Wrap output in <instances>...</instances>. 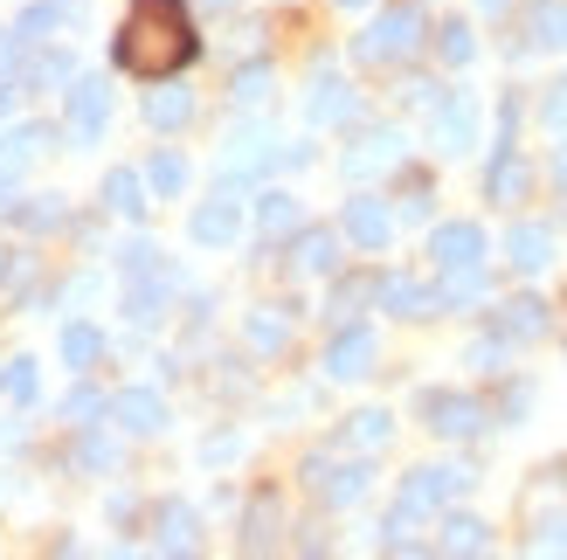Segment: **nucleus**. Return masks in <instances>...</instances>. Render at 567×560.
Listing matches in <instances>:
<instances>
[{
	"mask_svg": "<svg viewBox=\"0 0 567 560\" xmlns=\"http://www.w3.org/2000/svg\"><path fill=\"white\" fill-rule=\"evenodd\" d=\"M111 55H118V70L138 76V83L181 76L194 55H202L194 21H187V0H132V14L118 28V42H111Z\"/></svg>",
	"mask_w": 567,
	"mask_h": 560,
	"instance_id": "f257e3e1",
	"label": "nucleus"
},
{
	"mask_svg": "<svg viewBox=\"0 0 567 560\" xmlns=\"http://www.w3.org/2000/svg\"><path fill=\"white\" fill-rule=\"evenodd\" d=\"M415 49H422V8H388V14H374V28L353 42L360 63H409Z\"/></svg>",
	"mask_w": 567,
	"mask_h": 560,
	"instance_id": "f03ea898",
	"label": "nucleus"
},
{
	"mask_svg": "<svg viewBox=\"0 0 567 560\" xmlns=\"http://www.w3.org/2000/svg\"><path fill=\"white\" fill-rule=\"evenodd\" d=\"M415 415H422V429L457 436V443L492 423V408L477 402V395H457V387H422V395H415Z\"/></svg>",
	"mask_w": 567,
	"mask_h": 560,
	"instance_id": "7ed1b4c3",
	"label": "nucleus"
},
{
	"mask_svg": "<svg viewBox=\"0 0 567 560\" xmlns=\"http://www.w3.org/2000/svg\"><path fill=\"white\" fill-rule=\"evenodd\" d=\"M104 125H111V91L97 76H70L63 83V132L76 138V146H97Z\"/></svg>",
	"mask_w": 567,
	"mask_h": 560,
	"instance_id": "20e7f679",
	"label": "nucleus"
},
{
	"mask_svg": "<svg viewBox=\"0 0 567 560\" xmlns=\"http://www.w3.org/2000/svg\"><path fill=\"white\" fill-rule=\"evenodd\" d=\"M457 491H471V470L464 464H430V470H409V485H402V519H430L436 506H450Z\"/></svg>",
	"mask_w": 567,
	"mask_h": 560,
	"instance_id": "39448f33",
	"label": "nucleus"
},
{
	"mask_svg": "<svg viewBox=\"0 0 567 560\" xmlns=\"http://www.w3.org/2000/svg\"><path fill=\"white\" fill-rule=\"evenodd\" d=\"M430 138H436V153H471L477 146V104L464 91H443V104L430 111Z\"/></svg>",
	"mask_w": 567,
	"mask_h": 560,
	"instance_id": "423d86ee",
	"label": "nucleus"
},
{
	"mask_svg": "<svg viewBox=\"0 0 567 560\" xmlns=\"http://www.w3.org/2000/svg\"><path fill=\"white\" fill-rule=\"evenodd\" d=\"M305 485L311 491H319L326 498V506H360V498H367V485H374V478H367V464H326V457H311L305 464Z\"/></svg>",
	"mask_w": 567,
	"mask_h": 560,
	"instance_id": "0eeeda50",
	"label": "nucleus"
},
{
	"mask_svg": "<svg viewBox=\"0 0 567 560\" xmlns=\"http://www.w3.org/2000/svg\"><path fill=\"white\" fill-rule=\"evenodd\" d=\"M388 166H402V132L394 125L360 132L353 153H347V180H374V174H388Z\"/></svg>",
	"mask_w": 567,
	"mask_h": 560,
	"instance_id": "6e6552de",
	"label": "nucleus"
},
{
	"mask_svg": "<svg viewBox=\"0 0 567 560\" xmlns=\"http://www.w3.org/2000/svg\"><path fill=\"white\" fill-rule=\"evenodd\" d=\"M111 423H118L125 436H159L166 429V402L153 395V387H125V395H111Z\"/></svg>",
	"mask_w": 567,
	"mask_h": 560,
	"instance_id": "1a4fd4ad",
	"label": "nucleus"
},
{
	"mask_svg": "<svg viewBox=\"0 0 567 560\" xmlns=\"http://www.w3.org/2000/svg\"><path fill=\"white\" fill-rule=\"evenodd\" d=\"M153 547L159 553H194L202 547V512H194L187 498H166V506L153 512Z\"/></svg>",
	"mask_w": 567,
	"mask_h": 560,
	"instance_id": "9d476101",
	"label": "nucleus"
},
{
	"mask_svg": "<svg viewBox=\"0 0 567 560\" xmlns=\"http://www.w3.org/2000/svg\"><path fill=\"white\" fill-rule=\"evenodd\" d=\"M326 374H332V381L374 374V332H367V325H339V340L326 346Z\"/></svg>",
	"mask_w": 567,
	"mask_h": 560,
	"instance_id": "9b49d317",
	"label": "nucleus"
},
{
	"mask_svg": "<svg viewBox=\"0 0 567 560\" xmlns=\"http://www.w3.org/2000/svg\"><path fill=\"white\" fill-rule=\"evenodd\" d=\"M187 229H194V242H202V249H229V242L243 236V201H229V194H215V201H202V208H194V221H187Z\"/></svg>",
	"mask_w": 567,
	"mask_h": 560,
	"instance_id": "f8f14e48",
	"label": "nucleus"
},
{
	"mask_svg": "<svg viewBox=\"0 0 567 560\" xmlns=\"http://www.w3.org/2000/svg\"><path fill=\"white\" fill-rule=\"evenodd\" d=\"M430 257L443 270H464V263H485V229L477 221H443V229L430 236Z\"/></svg>",
	"mask_w": 567,
	"mask_h": 560,
	"instance_id": "ddd939ff",
	"label": "nucleus"
},
{
	"mask_svg": "<svg viewBox=\"0 0 567 560\" xmlns=\"http://www.w3.org/2000/svg\"><path fill=\"white\" fill-rule=\"evenodd\" d=\"M55 146V125H8L0 132V180H21L28 159Z\"/></svg>",
	"mask_w": 567,
	"mask_h": 560,
	"instance_id": "4468645a",
	"label": "nucleus"
},
{
	"mask_svg": "<svg viewBox=\"0 0 567 560\" xmlns=\"http://www.w3.org/2000/svg\"><path fill=\"white\" fill-rule=\"evenodd\" d=\"M374 298L388 304L394 319H436V312H443V304H436V291H430V284H415V277H381V284H374Z\"/></svg>",
	"mask_w": 567,
	"mask_h": 560,
	"instance_id": "2eb2a0df",
	"label": "nucleus"
},
{
	"mask_svg": "<svg viewBox=\"0 0 567 560\" xmlns=\"http://www.w3.org/2000/svg\"><path fill=\"white\" fill-rule=\"evenodd\" d=\"M505 257H513V270H519V277L547 270V263H554V229H547V221H519V229L505 236Z\"/></svg>",
	"mask_w": 567,
	"mask_h": 560,
	"instance_id": "dca6fc26",
	"label": "nucleus"
},
{
	"mask_svg": "<svg viewBox=\"0 0 567 560\" xmlns=\"http://www.w3.org/2000/svg\"><path fill=\"white\" fill-rule=\"evenodd\" d=\"M305 118L311 125H347L353 118V91L332 70H319V76H311V97H305Z\"/></svg>",
	"mask_w": 567,
	"mask_h": 560,
	"instance_id": "f3484780",
	"label": "nucleus"
},
{
	"mask_svg": "<svg viewBox=\"0 0 567 560\" xmlns=\"http://www.w3.org/2000/svg\"><path fill=\"white\" fill-rule=\"evenodd\" d=\"M492 332H498L505 346L540 340V332H547V304H540V298H513V304H498V312H492Z\"/></svg>",
	"mask_w": 567,
	"mask_h": 560,
	"instance_id": "a211bd4d",
	"label": "nucleus"
},
{
	"mask_svg": "<svg viewBox=\"0 0 567 560\" xmlns=\"http://www.w3.org/2000/svg\"><path fill=\"white\" fill-rule=\"evenodd\" d=\"M298 229H305L298 194H284V187L257 194V236H264V242H284V236H298Z\"/></svg>",
	"mask_w": 567,
	"mask_h": 560,
	"instance_id": "6ab92c4d",
	"label": "nucleus"
},
{
	"mask_svg": "<svg viewBox=\"0 0 567 560\" xmlns=\"http://www.w3.org/2000/svg\"><path fill=\"white\" fill-rule=\"evenodd\" d=\"M526 187H533V166H526L513 146H498V153H492V174H485V194L513 208V201H526Z\"/></svg>",
	"mask_w": 567,
	"mask_h": 560,
	"instance_id": "aec40b11",
	"label": "nucleus"
},
{
	"mask_svg": "<svg viewBox=\"0 0 567 560\" xmlns=\"http://www.w3.org/2000/svg\"><path fill=\"white\" fill-rule=\"evenodd\" d=\"M291 270H298V277H332V270H339V236H332V229H298Z\"/></svg>",
	"mask_w": 567,
	"mask_h": 560,
	"instance_id": "412c9836",
	"label": "nucleus"
},
{
	"mask_svg": "<svg viewBox=\"0 0 567 560\" xmlns=\"http://www.w3.org/2000/svg\"><path fill=\"white\" fill-rule=\"evenodd\" d=\"M138 111H146V125H153V132H181V125H194V91H181V83L166 76Z\"/></svg>",
	"mask_w": 567,
	"mask_h": 560,
	"instance_id": "4be33fe9",
	"label": "nucleus"
},
{
	"mask_svg": "<svg viewBox=\"0 0 567 560\" xmlns=\"http://www.w3.org/2000/svg\"><path fill=\"white\" fill-rule=\"evenodd\" d=\"M243 340H249V353H284L291 346V304H257L249 325H243Z\"/></svg>",
	"mask_w": 567,
	"mask_h": 560,
	"instance_id": "5701e85b",
	"label": "nucleus"
},
{
	"mask_svg": "<svg viewBox=\"0 0 567 560\" xmlns=\"http://www.w3.org/2000/svg\"><path fill=\"white\" fill-rule=\"evenodd\" d=\"M347 236H353L360 249H388V236H394V215L374 201V194H360V201H347Z\"/></svg>",
	"mask_w": 567,
	"mask_h": 560,
	"instance_id": "b1692460",
	"label": "nucleus"
},
{
	"mask_svg": "<svg viewBox=\"0 0 567 560\" xmlns=\"http://www.w3.org/2000/svg\"><path fill=\"white\" fill-rule=\"evenodd\" d=\"M104 208L125 215V221H138V215H146V174H132V166H111V174H104Z\"/></svg>",
	"mask_w": 567,
	"mask_h": 560,
	"instance_id": "393cba45",
	"label": "nucleus"
},
{
	"mask_svg": "<svg viewBox=\"0 0 567 560\" xmlns=\"http://www.w3.org/2000/svg\"><path fill=\"white\" fill-rule=\"evenodd\" d=\"M76 14V0H35V8H21V21H14V35H21V49H35V42H49L55 28H63Z\"/></svg>",
	"mask_w": 567,
	"mask_h": 560,
	"instance_id": "a878e982",
	"label": "nucleus"
},
{
	"mask_svg": "<svg viewBox=\"0 0 567 560\" xmlns=\"http://www.w3.org/2000/svg\"><path fill=\"white\" fill-rule=\"evenodd\" d=\"M76 76V63L63 49H42V55H21L14 63V83H28V91H49V83H70Z\"/></svg>",
	"mask_w": 567,
	"mask_h": 560,
	"instance_id": "bb28decb",
	"label": "nucleus"
},
{
	"mask_svg": "<svg viewBox=\"0 0 567 560\" xmlns=\"http://www.w3.org/2000/svg\"><path fill=\"white\" fill-rule=\"evenodd\" d=\"M270 159H277V153H270V138H264V132H236V138H229V159H221V174L243 180V174H264Z\"/></svg>",
	"mask_w": 567,
	"mask_h": 560,
	"instance_id": "cd10ccee",
	"label": "nucleus"
},
{
	"mask_svg": "<svg viewBox=\"0 0 567 560\" xmlns=\"http://www.w3.org/2000/svg\"><path fill=\"white\" fill-rule=\"evenodd\" d=\"M63 360H70L76 374H91L97 360H104V332H97L91 319H70V325H63Z\"/></svg>",
	"mask_w": 567,
	"mask_h": 560,
	"instance_id": "c85d7f7f",
	"label": "nucleus"
},
{
	"mask_svg": "<svg viewBox=\"0 0 567 560\" xmlns=\"http://www.w3.org/2000/svg\"><path fill=\"white\" fill-rule=\"evenodd\" d=\"M526 28H533V49H567V0H533Z\"/></svg>",
	"mask_w": 567,
	"mask_h": 560,
	"instance_id": "c756f323",
	"label": "nucleus"
},
{
	"mask_svg": "<svg viewBox=\"0 0 567 560\" xmlns=\"http://www.w3.org/2000/svg\"><path fill=\"white\" fill-rule=\"evenodd\" d=\"M477 298H485V263L443 270V284H436V304H443V312H457V304H477Z\"/></svg>",
	"mask_w": 567,
	"mask_h": 560,
	"instance_id": "7c9ffc66",
	"label": "nucleus"
},
{
	"mask_svg": "<svg viewBox=\"0 0 567 560\" xmlns=\"http://www.w3.org/2000/svg\"><path fill=\"white\" fill-rule=\"evenodd\" d=\"M492 547V526L485 519H443V540H436V553H485Z\"/></svg>",
	"mask_w": 567,
	"mask_h": 560,
	"instance_id": "2f4dec72",
	"label": "nucleus"
},
{
	"mask_svg": "<svg viewBox=\"0 0 567 560\" xmlns=\"http://www.w3.org/2000/svg\"><path fill=\"white\" fill-rule=\"evenodd\" d=\"M14 221H21L28 236H49V229H63V221H70V208H63V194H35V201L14 208Z\"/></svg>",
	"mask_w": 567,
	"mask_h": 560,
	"instance_id": "473e14b6",
	"label": "nucleus"
},
{
	"mask_svg": "<svg viewBox=\"0 0 567 560\" xmlns=\"http://www.w3.org/2000/svg\"><path fill=\"white\" fill-rule=\"evenodd\" d=\"M76 470H118V443H111L97 423L76 429Z\"/></svg>",
	"mask_w": 567,
	"mask_h": 560,
	"instance_id": "72a5a7b5",
	"label": "nucleus"
},
{
	"mask_svg": "<svg viewBox=\"0 0 567 560\" xmlns=\"http://www.w3.org/2000/svg\"><path fill=\"white\" fill-rule=\"evenodd\" d=\"M0 395L21 402V408H35V402H42V374H35V360H8V367H0Z\"/></svg>",
	"mask_w": 567,
	"mask_h": 560,
	"instance_id": "f704fd0d",
	"label": "nucleus"
},
{
	"mask_svg": "<svg viewBox=\"0 0 567 560\" xmlns=\"http://www.w3.org/2000/svg\"><path fill=\"white\" fill-rule=\"evenodd\" d=\"M388 436H394V415H388V408H360L353 423H347V443H353V450H381Z\"/></svg>",
	"mask_w": 567,
	"mask_h": 560,
	"instance_id": "c9c22d12",
	"label": "nucleus"
},
{
	"mask_svg": "<svg viewBox=\"0 0 567 560\" xmlns=\"http://www.w3.org/2000/svg\"><path fill=\"white\" fill-rule=\"evenodd\" d=\"M277 540V498L257 491L249 498V512H243V547H270Z\"/></svg>",
	"mask_w": 567,
	"mask_h": 560,
	"instance_id": "e433bc0d",
	"label": "nucleus"
},
{
	"mask_svg": "<svg viewBox=\"0 0 567 560\" xmlns=\"http://www.w3.org/2000/svg\"><path fill=\"white\" fill-rule=\"evenodd\" d=\"M146 187L174 201V194L187 187V159H181V153H153V159H146Z\"/></svg>",
	"mask_w": 567,
	"mask_h": 560,
	"instance_id": "4c0bfd02",
	"label": "nucleus"
},
{
	"mask_svg": "<svg viewBox=\"0 0 567 560\" xmlns=\"http://www.w3.org/2000/svg\"><path fill=\"white\" fill-rule=\"evenodd\" d=\"M436 55H443V63H471V55H477L471 21H443V28H436Z\"/></svg>",
	"mask_w": 567,
	"mask_h": 560,
	"instance_id": "58836bf2",
	"label": "nucleus"
},
{
	"mask_svg": "<svg viewBox=\"0 0 567 560\" xmlns=\"http://www.w3.org/2000/svg\"><path fill=\"white\" fill-rule=\"evenodd\" d=\"M381 277H339V291H332V319H353L367 298H374Z\"/></svg>",
	"mask_w": 567,
	"mask_h": 560,
	"instance_id": "ea45409f",
	"label": "nucleus"
},
{
	"mask_svg": "<svg viewBox=\"0 0 567 560\" xmlns=\"http://www.w3.org/2000/svg\"><path fill=\"white\" fill-rule=\"evenodd\" d=\"M229 91H236V104H264L270 97V63H243Z\"/></svg>",
	"mask_w": 567,
	"mask_h": 560,
	"instance_id": "a19ab883",
	"label": "nucleus"
},
{
	"mask_svg": "<svg viewBox=\"0 0 567 560\" xmlns=\"http://www.w3.org/2000/svg\"><path fill=\"white\" fill-rule=\"evenodd\" d=\"M430 201H436L430 174H409V180H402V215H409V221H430Z\"/></svg>",
	"mask_w": 567,
	"mask_h": 560,
	"instance_id": "79ce46f5",
	"label": "nucleus"
},
{
	"mask_svg": "<svg viewBox=\"0 0 567 560\" xmlns=\"http://www.w3.org/2000/svg\"><path fill=\"white\" fill-rule=\"evenodd\" d=\"M97 415H104V395H97V387H76V395L63 402V423H76V429L97 423Z\"/></svg>",
	"mask_w": 567,
	"mask_h": 560,
	"instance_id": "37998d69",
	"label": "nucleus"
},
{
	"mask_svg": "<svg viewBox=\"0 0 567 560\" xmlns=\"http://www.w3.org/2000/svg\"><path fill=\"white\" fill-rule=\"evenodd\" d=\"M132 277H153V270H166V257H159V242H125V257H118Z\"/></svg>",
	"mask_w": 567,
	"mask_h": 560,
	"instance_id": "c03bdc74",
	"label": "nucleus"
},
{
	"mask_svg": "<svg viewBox=\"0 0 567 560\" xmlns=\"http://www.w3.org/2000/svg\"><path fill=\"white\" fill-rule=\"evenodd\" d=\"M471 367H485V374H505V340L492 332V340H477L471 346Z\"/></svg>",
	"mask_w": 567,
	"mask_h": 560,
	"instance_id": "a18cd8bd",
	"label": "nucleus"
},
{
	"mask_svg": "<svg viewBox=\"0 0 567 560\" xmlns=\"http://www.w3.org/2000/svg\"><path fill=\"white\" fill-rule=\"evenodd\" d=\"M540 118H547L554 132H567V76H560L554 91H547V104H540Z\"/></svg>",
	"mask_w": 567,
	"mask_h": 560,
	"instance_id": "49530a36",
	"label": "nucleus"
},
{
	"mask_svg": "<svg viewBox=\"0 0 567 560\" xmlns=\"http://www.w3.org/2000/svg\"><path fill=\"white\" fill-rule=\"evenodd\" d=\"M14 63H21V35H14V28H0V76H8V83H14Z\"/></svg>",
	"mask_w": 567,
	"mask_h": 560,
	"instance_id": "de8ad7c7",
	"label": "nucleus"
},
{
	"mask_svg": "<svg viewBox=\"0 0 567 560\" xmlns=\"http://www.w3.org/2000/svg\"><path fill=\"white\" fill-rule=\"evenodd\" d=\"M236 450H243V436H208V443H202V457H208V464H229Z\"/></svg>",
	"mask_w": 567,
	"mask_h": 560,
	"instance_id": "09e8293b",
	"label": "nucleus"
},
{
	"mask_svg": "<svg viewBox=\"0 0 567 560\" xmlns=\"http://www.w3.org/2000/svg\"><path fill=\"white\" fill-rule=\"evenodd\" d=\"M14 208H21L14 201V180H0V221H14Z\"/></svg>",
	"mask_w": 567,
	"mask_h": 560,
	"instance_id": "8fccbe9b",
	"label": "nucleus"
},
{
	"mask_svg": "<svg viewBox=\"0 0 567 560\" xmlns=\"http://www.w3.org/2000/svg\"><path fill=\"white\" fill-rule=\"evenodd\" d=\"M28 436V423H0V450H8V443H21Z\"/></svg>",
	"mask_w": 567,
	"mask_h": 560,
	"instance_id": "3c124183",
	"label": "nucleus"
},
{
	"mask_svg": "<svg viewBox=\"0 0 567 560\" xmlns=\"http://www.w3.org/2000/svg\"><path fill=\"white\" fill-rule=\"evenodd\" d=\"M8 111H14V83L0 76V118H8Z\"/></svg>",
	"mask_w": 567,
	"mask_h": 560,
	"instance_id": "603ef678",
	"label": "nucleus"
},
{
	"mask_svg": "<svg viewBox=\"0 0 567 560\" xmlns=\"http://www.w3.org/2000/svg\"><path fill=\"white\" fill-rule=\"evenodd\" d=\"M554 180H560V187H567V146H560V159H554Z\"/></svg>",
	"mask_w": 567,
	"mask_h": 560,
	"instance_id": "864d4df0",
	"label": "nucleus"
},
{
	"mask_svg": "<svg viewBox=\"0 0 567 560\" xmlns=\"http://www.w3.org/2000/svg\"><path fill=\"white\" fill-rule=\"evenodd\" d=\"M0 277H14V257H8V249H0Z\"/></svg>",
	"mask_w": 567,
	"mask_h": 560,
	"instance_id": "5fc2aeb1",
	"label": "nucleus"
},
{
	"mask_svg": "<svg viewBox=\"0 0 567 560\" xmlns=\"http://www.w3.org/2000/svg\"><path fill=\"white\" fill-rule=\"evenodd\" d=\"M339 8H367V0H339Z\"/></svg>",
	"mask_w": 567,
	"mask_h": 560,
	"instance_id": "6e6d98bb",
	"label": "nucleus"
},
{
	"mask_svg": "<svg viewBox=\"0 0 567 560\" xmlns=\"http://www.w3.org/2000/svg\"><path fill=\"white\" fill-rule=\"evenodd\" d=\"M485 8H505V0H485Z\"/></svg>",
	"mask_w": 567,
	"mask_h": 560,
	"instance_id": "4d7b16f0",
	"label": "nucleus"
}]
</instances>
